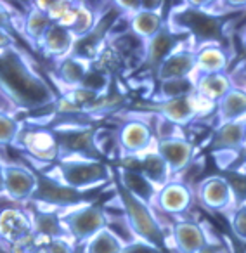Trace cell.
I'll use <instances>...</instances> for the list:
<instances>
[{
	"label": "cell",
	"mask_w": 246,
	"mask_h": 253,
	"mask_svg": "<svg viewBox=\"0 0 246 253\" xmlns=\"http://www.w3.org/2000/svg\"><path fill=\"white\" fill-rule=\"evenodd\" d=\"M0 94L28 113L54 111L59 95L16 47L0 52Z\"/></svg>",
	"instance_id": "obj_1"
},
{
	"label": "cell",
	"mask_w": 246,
	"mask_h": 253,
	"mask_svg": "<svg viewBox=\"0 0 246 253\" xmlns=\"http://www.w3.org/2000/svg\"><path fill=\"white\" fill-rule=\"evenodd\" d=\"M243 11H246V2L239 5L225 2V7H215L213 2H182L170 7L166 25L187 37L194 50L213 43L227 47L231 16Z\"/></svg>",
	"instance_id": "obj_2"
},
{
	"label": "cell",
	"mask_w": 246,
	"mask_h": 253,
	"mask_svg": "<svg viewBox=\"0 0 246 253\" xmlns=\"http://www.w3.org/2000/svg\"><path fill=\"white\" fill-rule=\"evenodd\" d=\"M113 186L116 191V200L122 207L123 220L130 231L132 239H141V241L165 250V246L168 245V236H166V231L160 222L155 208L141 201L139 198L132 196L127 189H123L115 180H113Z\"/></svg>",
	"instance_id": "obj_3"
},
{
	"label": "cell",
	"mask_w": 246,
	"mask_h": 253,
	"mask_svg": "<svg viewBox=\"0 0 246 253\" xmlns=\"http://www.w3.org/2000/svg\"><path fill=\"white\" fill-rule=\"evenodd\" d=\"M49 128L56 137L59 160L85 158L104 162L106 156L101 149L102 130L94 123H57Z\"/></svg>",
	"instance_id": "obj_4"
},
{
	"label": "cell",
	"mask_w": 246,
	"mask_h": 253,
	"mask_svg": "<svg viewBox=\"0 0 246 253\" xmlns=\"http://www.w3.org/2000/svg\"><path fill=\"white\" fill-rule=\"evenodd\" d=\"M57 179L68 187L77 191H101L104 186L113 184L115 172L102 160L70 158L56 163Z\"/></svg>",
	"instance_id": "obj_5"
},
{
	"label": "cell",
	"mask_w": 246,
	"mask_h": 253,
	"mask_svg": "<svg viewBox=\"0 0 246 253\" xmlns=\"http://www.w3.org/2000/svg\"><path fill=\"white\" fill-rule=\"evenodd\" d=\"M37 187L32 196V203L40 208L49 210H71L80 205L94 203L99 191H77L73 187H68L61 182L57 177H52L45 172H35Z\"/></svg>",
	"instance_id": "obj_6"
},
{
	"label": "cell",
	"mask_w": 246,
	"mask_h": 253,
	"mask_svg": "<svg viewBox=\"0 0 246 253\" xmlns=\"http://www.w3.org/2000/svg\"><path fill=\"white\" fill-rule=\"evenodd\" d=\"M142 108L148 109L158 118L184 128L193 125L196 120L210 115L215 106L201 99L200 95H187V97L168 99V101H149L144 102Z\"/></svg>",
	"instance_id": "obj_7"
},
{
	"label": "cell",
	"mask_w": 246,
	"mask_h": 253,
	"mask_svg": "<svg viewBox=\"0 0 246 253\" xmlns=\"http://www.w3.org/2000/svg\"><path fill=\"white\" fill-rule=\"evenodd\" d=\"M61 222L68 232V238L75 246L85 245L102 229L109 227L108 211L102 205L87 203L61 213Z\"/></svg>",
	"instance_id": "obj_8"
},
{
	"label": "cell",
	"mask_w": 246,
	"mask_h": 253,
	"mask_svg": "<svg viewBox=\"0 0 246 253\" xmlns=\"http://www.w3.org/2000/svg\"><path fill=\"white\" fill-rule=\"evenodd\" d=\"M156 144V135L153 126L141 118H128L116 130V148L120 158L141 156L153 149Z\"/></svg>",
	"instance_id": "obj_9"
},
{
	"label": "cell",
	"mask_w": 246,
	"mask_h": 253,
	"mask_svg": "<svg viewBox=\"0 0 246 253\" xmlns=\"http://www.w3.org/2000/svg\"><path fill=\"white\" fill-rule=\"evenodd\" d=\"M189 43L187 37L173 32L168 25H165L153 39L144 42V50H142L141 68L155 77L158 68L168 56H172L179 47ZM191 45V43H189Z\"/></svg>",
	"instance_id": "obj_10"
},
{
	"label": "cell",
	"mask_w": 246,
	"mask_h": 253,
	"mask_svg": "<svg viewBox=\"0 0 246 253\" xmlns=\"http://www.w3.org/2000/svg\"><path fill=\"white\" fill-rule=\"evenodd\" d=\"M168 245L175 253H198L201 248L211 245V243H218L206 225L196 220H177L170 225V236H168Z\"/></svg>",
	"instance_id": "obj_11"
},
{
	"label": "cell",
	"mask_w": 246,
	"mask_h": 253,
	"mask_svg": "<svg viewBox=\"0 0 246 253\" xmlns=\"http://www.w3.org/2000/svg\"><path fill=\"white\" fill-rule=\"evenodd\" d=\"M16 144H19L30 156L42 163H57L59 151L52 130L43 125H30L28 128H21Z\"/></svg>",
	"instance_id": "obj_12"
},
{
	"label": "cell",
	"mask_w": 246,
	"mask_h": 253,
	"mask_svg": "<svg viewBox=\"0 0 246 253\" xmlns=\"http://www.w3.org/2000/svg\"><path fill=\"white\" fill-rule=\"evenodd\" d=\"M194 198L198 203L203 205L206 210L217 211V213H227L234 207V198H232L231 187L224 175H208L196 184L194 187Z\"/></svg>",
	"instance_id": "obj_13"
},
{
	"label": "cell",
	"mask_w": 246,
	"mask_h": 253,
	"mask_svg": "<svg viewBox=\"0 0 246 253\" xmlns=\"http://www.w3.org/2000/svg\"><path fill=\"white\" fill-rule=\"evenodd\" d=\"M155 149L168 165L172 177L182 173L193 165L194 158H196V146L184 135H172V137H163L156 139Z\"/></svg>",
	"instance_id": "obj_14"
},
{
	"label": "cell",
	"mask_w": 246,
	"mask_h": 253,
	"mask_svg": "<svg viewBox=\"0 0 246 253\" xmlns=\"http://www.w3.org/2000/svg\"><path fill=\"white\" fill-rule=\"evenodd\" d=\"M194 203V191L187 182L179 179H172L168 184L158 189L153 208L165 215L179 217L191 210Z\"/></svg>",
	"instance_id": "obj_15"
},
{
	"label": "cell",
	"mask_w": 246,
	"mask_h": 253,
	"mask_svg": "<svg viewBox=\"0 0 246 253\" xmlns=\"http://www.w3.org/2000/svg\"><path fill=\"white\" fill-rule=\"evenodd\" d=\"M4 170L5 196L18 203L30 201L37 187V175L33 170L18 163H2Z\"/></svg>",
	"instance_id": "obj_16"
},
{
	"label": "cell",
	"mask_w": 246,
	"mask_h": 253,
	"mask_svg": "<svg viewBox=\"0 0 246 253\" xmlns=\"http://www.w3.org/2000/svg\"><path fill=\"white\" fill-rule=\"evenodd\" d=\"M28 213L30 218H32L33 236H35L37 243L40 246L52 241V239H61V238L70 239L63 222H61V213L57 210L40 208L35 205L33 208H30Z\"/></svg>",
	"instance_id": "obj_17"
},
{
	"label": "cell",
	"mask_w": 246,
	"mask_h": 253,
	"mask_svg": "<svg viewBox=\"0 0 246 253\" xmlns=\"http://www.w3.org/2000/svg\"><path fill=\"white\" fill-rule=\"evenodd\" d=\"M196 73V50L186 43L179 47L172 56L162 63L155 75L156 82L172 80V78H189Z\"/></svg>",
	"instance_id": "obj_18"
},
{
	"label": "cell",
	"mask_w": 246,
	"mask_h": 253,
	"mask_svg": "<svg viewBox=\"0 0 246 253\" xmlns=\"http://www.w3.org/2000/svg\"><path fill=\"white\" fill-rule=\"evenodd\" d=\"M77 43V37L61 23L54 21L49 26L43 37L40 39V42L37 43L40 50L47 56L54 57V59H63V57L70 56L73 52V47Z\"/></svg>",
	"instance_id": "obj_19"
},
{
	"label": "cell",
	"mask_w": 246,
	"mask_h": 253,
	"mask_svg": "<svg viewBox=\"0 0 246 253\" xmlns=\"http://www.w3.org/2000/svg\"><path fill=\"white\" fill-rule=\"evenodd\" d=\"M113 172H115V182H118L123 189H127L132 196L139 198L141 201L153 207L156 194H158V187L149 182L139 170L116 167V169H113Z\"/></svg>",
	"instance_id": "obj_20"
},
{
	"label": "cell",
	"mask_w": 246,
	"mask_h": 253,
	"mask_svg": "<svg viewBox=\"0 0 246 253\" xmlns=\"http://www.w3.org/2000/svg\"><path fill=\"white\" fill-rule=\"evenodd\" d=\"M215 125L246 118V90L232 87L213 108Z\"/></svg>",
	"instance_id": "obj_21"
},
{
	"label": "cell",
	"mask_w": 246,
	"mask_h": 253,
	"mask_svg": "<svg viewBox=\"0 0 246 253\" xmlns=\"http://www.w3.org/2000/svg\"><path fill=\"white\" fill-rule=\"evenodd\" d=\"M229 47L224 45H205L196 50V73L200 75H210V73H224L227 71L231 57H229Z\"/></svg>",
	"instance_id": "obj_22"
},
{
	"label": "cell",
	"mask_w": 246,
	"mask_h": 253,
	"mask_svg": "<svg viewBox=\"0 0 246 253\" xmlns=\"http://www.w3.org/2000/svg\"><path fill=\"white\" fill-rule=\"evenodd\" d=\"M194 80H196V95H200L201 99L213 106L234 87L229 71L200 75V77H194Z\"/></svg>",
	"instance_id": "obj_23"
},
{
	"label": "cell",
	"mask_w": 246,
	"mask_h": 253,
	"mask_svg": "<svg viewBox=\"0 0 246 253\" xmlns=\"http://www.w3.org/2000/svg\"><path fill=\"white\" fill-rule=\"evenodd\" d=\"M127 21L130 33H134L142 42H148L149 39H153L166 25V18L163 16V12L146 11V9H139L137 12L128 16Z\"/></svg>",
	"instance_id": "obj_24"
},
{
	"label": "cell",
	"mask_w": 246,
	"mask_h": 253,
	"mask_svg": "<svg viewBox=\"0 0 246 253\" xmlns=\"http://www.w3.org/2000/svg\"><path fill=\"white\" fill-rule=\"evenodd\" d=\"M137 170L149 180L151 184H155L158 189H162L165 184H168L173 179L172 172H170L168 165L165 163V160L156 153V149H149L148 153L137 156Z\"/></svg>",
	"instance_id": "obj_25"
},
{
	"label": "cell",
	"mask_w": 246,
	"mask_h": 253,
	"mask_svg": "<svg viewBox=\"0 0 246 253\" xmlns=\"http://www.w3.org/2000/svg\"><path fill=\"white\" fill-rule=\"evenodd\" d=\"M88 68H90V61H85V59H82V57H77V56H73V54H70V56L57 61V66H56L57 80H59L64 87L70 88V90L71 88H77L82 85Z\"/></svg>",
	"instance_id": "obj_26"
},
{
	"label": "cell",
	"mask_w": 246,
	"mask_h": 253,
	"mask_svg": "<svg viewBox=\"0 0 246 253\" xmlns=\"http://www.w3.org/2000/svg\"><path fill=\"white\" fill-rule=\"evenodd\" d=\"M33 7L28 9V12L25 14L21 21V28H23V35L37 47V43L40 42V39L43 37V33L49 30V26L54 23V19L50 18V14L47 11H43L42 7H39L35 4H32Z\"/></svg>",
	"instance_id": "obj_27"
},
{
	"label": "cell",
	"mask_w": 246,
	"mask_h": 253,
	"mask_svg": "<svg viewBox=\"0 0 246 253\" xmlns=\"http://www.w3.org/2000/svg\"><path fill=\"white\" fill-rule=\"evenodd\" d=\"M127 64H128V61L125 59V56H123L115 45H111V43L108 42L101 49V52L94 57L90 66L95 68L97 71H101V73H104L106 77H109L113 80V78L120 77V75L125 71Z\"/></svg>",
	"instance_id": "obj_28"
},
{
	"label": "cell",
	"mask_w": 246,
	"mask_h": 253,
	"mask_svg": "<svg viewBox=\"0 0 246 253\" xmlns=\"http://www.w3.org/2000/svg\"><path fill=\"white\" fill-rule=\"evenodd\" d=\"M196 94V80L189 78H172V80L158 82L156 92L153 94L151 101H168V99L187 97Z\"/></svg>",
	"instance_id": "obj_29"
},
{
	"label": "cell",
	"mask_w": 246,
	"mask_h": 253,
	"mask_svg": "<svg viewBox=\"0 0 246 253\" xmlns=\"http://www.w3.org/2000/svg\"><path fill=\"white\" fill-rule=\"evenodd\" d=\"M123 243L125 241L111 227H106L85 243L83 253H120Z\"/></svg>",
	"instance_id": "obj_30"
},
{
	"label": "cell",
	"mask_w": 246,
	"mask_h": 253,
	"mask_svg": "<svg viewBox=\"0 0 246 253\" xmlns=\"http://www.w3.org/2000/svg\"><path fill=\"white\" fill-rule=\"evenodd\" d=\"M231 227V236L239 241L241 245H246V203L234 205L231 210L225 213Z\"/></svg>",
	"instance_id": "obj_31"
},
{
	"label": "cell",
	"mask_w": 246,
	"mask_h": 253,
	"mask_svg": "<svg viewBox=\"0 0 246 253\" xmlns=\"http://www.w3.org/2000/svg\"><path fill=\"white\" fill-rule=\"evenodd\" d=\"M220 175H224V179L231 187L234 205L246 203V167L238 170H229V172H220Z\"/></svg>",
	"instance_id": "obj_32"
},
{
	"label": "cell",
	"mask_w": 246,
	"mask_h": 253,
	"mask_svg": "<svg viewBox=\"0 0 246 253\" xmlns=\"http://www.w3.org/2000/svg\"><path fill=\"white\" fill-rule=\"evenodd\" d=\"M23 123L18 118L0 111V146L16 144L19 134H21Z\"/></svg>",
	"instance_id": "obj_33"
},
{
	"label": "cell",
	"mask_w": 246,
	"mask_h": 253,
	"mask_svg": "<svg viewBox=\"0 0 246 253\" xmlns=\"http://www.w3.org/2000/svg\"><path fill=\"white\" fill-rule=\"evenodd\" d=\"M111 85H113L111 78L106 77L104 73H101V71H97L95 68L90 66L80 87L88 92H94V94H97V95H104L111 90Z\"/></svg>",
	"instance_id": "obj_34"
},
{
	"label": "cell",
	"mask_w": 246,
	"mask_h": 253,
	"mask_svg": "<svg viewBox=\"0 0 246 253\" xmlns=\"http://www.w3.org/2000/svg\"><path fill=\"white\" fill-rule=\"evenodd\" d=\"M120 253H165V250L158 248L155 245H149L141 239H130L123 243V248Z\"/></svg>",
	"instance_id": "obj_35"
},
{
	"label": "cell",
	"mask_w": 246,
	"mask_h": 253,
	"mask_svg": "<svg viewBox=\"0 0 246 253\" xmlns=\"http://www.w3.org/2000/svg\"><path fill=\"white\" fill-rule=\"evenodd\" d=\"M42 253H77V252H75V245L70 239L61 238L45 243L42 246Z\"/></svg>",
	"instance_id": "obj_36"
},
{
	"label": "cell",
	"mask_w": 246,
	"mask_h": 253,
	"mask_svg": "<svg viewBox=\"0 0 246 253\" xmlns=\"http://www.w3.org/2000/svg\"><path fill=\"white\" fill-rule=\"evenodd\" d=\"M0 28L12 33V16L9 12V9L5 7V4H2V2H0Z\"/></svg>",
	"instance_id": "obj_37"
},
{
	"label": "cell",
	"mask_w": 246,
	"mask_h": 253,
	"mask_svg": "<svg viewBox=\"0 0 246 253\" xmlns=\"http://www.w3.org/2000/svg\"><path fill=\"white\" fill-rule=\"evenodd\" d=\"M16 47V40L12 37V33H9L7 30L0 28V52L2 50H7V49H12Z\"/></svg>",
	"instance_id": "obj_38"
},
{
	"label": "cell",
	"mask_w": 246,
	"mask_h": 253,
	"mask_svg": "<svg viewBox=\"0 0 246 253\" xmlns=\"http://www.w3.org/2000/svg\"><path fill=\"white\" fill-rule=\"evenodd\" d=\"M224 241H225V248H227V253H246L245 246H243L239 241H236L232 236H224Z\"/></svg>",
	"instance_id": "obj_39"
},
{
	"label": "cell",
	"mask_w": 246,
	"mask_h": 253,
	"mask_svg": "<svg viewBox=\"0 0 246 253\" xmlns=\"http://www.w3.org/2000/svg\"><path fill=\"white\" fill-rule=\"evenodd\" d=\"M198 253H227V248H225V245H222V243H211V245L201 248Z\"/></svg>",
	"instance_id": "obj_40"
},
{
	"label": "cell",
	"mask_w": 246,
	"mask_h": 253,
	"mask_svg": "<svg viewBox=\"0 0 246 253\" xmlns=\"http://www.w3.org/2000/svg\"><path fill=\"white\" fill-rule=\"evenodd\" d=\"M4 170H2V163H0V196H4Z\"/></svg>",
	"instance_id": "obj_41"
},
{
	"label": "cell",
	"mask_w": 246,
	"mask_h": 253,
	"mask_svg": "<svg viewBox=\"0 0 246 253\" xmlns=\"http://www.w3.org/2000/svg\"><path fill=\"white\" fill-rule=\"evenodd\" d=\"M0 253H14V252H12L9 245H5L4 241H0Z\"/></svg>",
	"instance_id": "obj_42"
},
{
	"label": "cell",
	"mask_w": 246,
	"mask_h": 253,
	"mask_svg": "<svg viewBox=\"0 0 246 253\" xmlns=\"http://www.w3.org/2000/svg\"><path fill=\"white\" fill-rule=\"evenodd\" d=\"M241 45H243V49H245V52H246V26L243 28V32H241Z\"/></svg>",
	"instance_id": "obj_43"
},
{
	"label": "cell",
	"mask_w": 246,
	"mask_h": 253,
	"mask_svg": "<svg viewBox=\"0 0 246 253\" xmlns=\"http://www.w3.org/2000/svg\"><path fill=\"white\" fill-rule=\"evenodd\" d=\"M243 77H246V63H245V66H243ZM246 90V88H245Z\"/></svg>",
	"instance_id": "obj_44"
},
{
	"label": "cell",
	"mask_w": 246,
	"mask_h": 253,
	"mask_svg": "<svg viewBox=\"0 0 246 253\" xmlns=\"http://www.w3.org/2000/svg\"><path fill=\"white\" fill-rule=\"evenodd\" d=\"M245 151H246V126H245Z\"/></svg>",
	"instance_id": "obj_45"
},
{
	"label": "cell",
	"mask_w": 246,
	"mask_h": 253,
	"mask_svg": "<svg viewBox=\"0 0 246 253\" xmlns=\"http://www.w3.org/2000/svg\"><path fill=\"white\" fill-rule=\"evenodd\" d=\"M243 246H245V250H246V245H243Z\"/></svg>",
	"instance_id": "obj_46"
}]
</instances>
